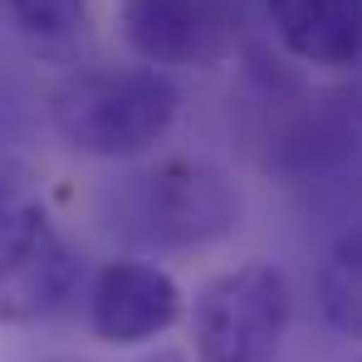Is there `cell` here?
<instances>
[{
    "mask_svg": "<svg viewBox=\"0 0 362 362\" xmlns=\"http://www.w3.org/2000/svg\"><path fill=\"white\" fill-rule=\"evenodd\" d=\"M35 211H45L40 206V172L25 157H15V152L0 147V240L20 221H30Z\"/></svg>",
    "mask_w": 362,
    "mask_h": 362,
    "instance_id": "10",
    "label": "cell"
},
{
    "mask_svg": "<svg viewBox=\"0 0 362 362\" xmlns=\"http://www.w3.org/2000/svg\"><path fill=\"white\" fill-rule=\"evenodd\" d=\"M5 5L20 20V30L35 40H64L88 15V0H5Z\"/></svg>",
    "mask_w": 362,
    "mask_h": 362,
    "instance_id": "11",
    "label": "cell"
},
{
    "mask_svg": "<svg viewBox=\"0 0 362 362\" xmlns=\"http://www.w3.org/2000/svg\"><path fill=\"white\" fill-rule=\"evenodd\" d=\"M358 64H362V59H358Z\"/></svg>",
    "mask_w": 362,
    "mask_h": 362,
    "instance_id": "14",
    "label": "cell"
},
{
    "mask_svg": "<svg viewBox=\"0 0 362 362\" xmlns=\"http://www.w3.org/2000/svg\"><path fill=\"white\" fill-rule=\"evenodd\" d=\"M289 328V284L274 264L250 259L211 274L191 303L196 362H274Z\"/></svg>",
    "mask_w": 362,
    "mask_h": 362,
    "instance_id": "3",
    "label": "cell"
},
{
    "mask_svg": "<svg viewBox=\"0 0 362 362\" xmlns=\"http://www.w3.org/2000/svg\"><path fill=\"white\" fill-rule=\"evenodd\" d=\"M318 308L333 333L362 338V216L333 240L318 269Z\"/></svg>",
    "mask_w": 362,
    "mask_h": 362,
    "instance_id": "9",
    "label": "cell"
},
{
    "mask_svg": "<svg viewBox=\"0 0 362 362\" xmlns=\"http://www.w3.org/2000/svg\"><path fill=\"white\" fill-rule=\"evenodd\" d=\"M103 216L122 240L142 250H201L235 235L240 191L201 157H162L108 186Z\"/></svg>",
    "mask_w": 362,
    "mask_h": 362,
    "instance_id": "1",
    "label": "cell"
},
{
    "mask_svg": "<svg viewBox=\"0 0 362 362\" xmlns=\"http://www.w3.org/2000/svg\"><path fill=\"white\" fill-rule=\"evenodd\" d=\"M83 279V255L64 240V230L35 211L0 240V323L25 328L64 313Z\"/></svg>",
    "mask_w": 362,
    "mask_h": 362,
    "instance_id": "4",
    "label": "cell"
},
{
    "mask_svg": "<svg viewBox=\"0 0 362 362\" xmlns=\"http://www.w3.org/2000/svg\"><path fill=\"white\" fill-rule=\"evenodd\" d=\"M54 132L74 152L122 162L157 147L181 113V88L157 64L88 69L54 93Z\"/></svg>",
    "mask_w": 362,
    "mask_h": 362,
    "instance_id": "2",
    "label": "cell"
},
{
    "mask_svg": "<svg viewBox=\"0 0 362 362\" xmlns=\"http://www.w3.org/2000/svg\"><path fill=\"white\" fill-rule=\"evenodd\" d=\"M152 362H181V358H177V353H157Z\"/></svg>",
    "mask_w": 362,
    "mask_h": 362,
    "instance_id": "12",
    "label": "cell"
},
{
    "mask_svg": "<svg viewBox=\"0 0 362 362\" xmlns=\"http://www.w3.org/2000/svg\"><path fill=\"white\" fill-rule=\"evenodd\" d=\"M181 318V289L177 279L157 264L142 259H113L98 269L93 289H88V323L103 343H147L162 338Z\"/></svg>",
    "mask_w": 362,
    "mask_h": 362,
    "instance_id": "6",
    "label": "cell"
},
{
    "mask_svg": "<svg viewBox=\"0 0 362 362\" xmlns=\"http://www.w3.org/2000/svg\"><path fill=\"white\" fill-rule=\"evenodd\" d=\"M127 49L157 69H206L235 45V10L226 0H122Z\"/></svg>",
    "mask_w": 362,
    "mask_h": 362,
    "instance_id": "5",
    "label": "cell"
},
{
    "mask_svg": "<svg viewBox=\"0 0 362 362\" xmlns=\"http://www.w3.org/2000/svg\"><path fill=\"white\" fill-rule=\"evenodd\" d=\"M358 362H362V358H358Z\"/></svg>",
    "mask_w": 362,
    "mask_h": 362,
    "instance_id": "15",
    "label": "cell"
},
{
    "mask_svg": "<svg viewBox=\"0 0 362 362\" xmlns=\"http://www.w3.org/2000/svg\"><path fill=\"white\" fill-rule=\"evenodd\" d=\"M49 362H74V358H49Z\"/></svg>",
    "mask_w": 362,
    "mask_h": 362,
    "instance_id": "13",
    "label": "cell"
},
{
    "mask_svg": "<svg viewBox=\"0 0 362 362\" xmlns=\"http://www.w3.org/2000/svg\"><path fill=\"white\" fill-rule=\"evenodd\" d=\"M358 147H362V103L343 98V93L303 103L279 137V157L294 172H323V167L353 157Z\"/></svg>",
    "mask_w": 362,
    "mask_h": 362,
    "instance_id": "8",
    "label": "cell"
},
{
    "mask_svg": "<svg viewBox=\"0 0 362 362\" xmlns=\"http://www.w3.org/2000/svg\"><path fill=\"white\" fill-rule=\"evenodd\" d=\"M269 25L313 69H353L362 59V0H269Z\"/></svg>",
    "mask_w": 362,
    "mask_h": 362,
    "instance_id": "7",
    "label": "cell"
}]
</instances>
